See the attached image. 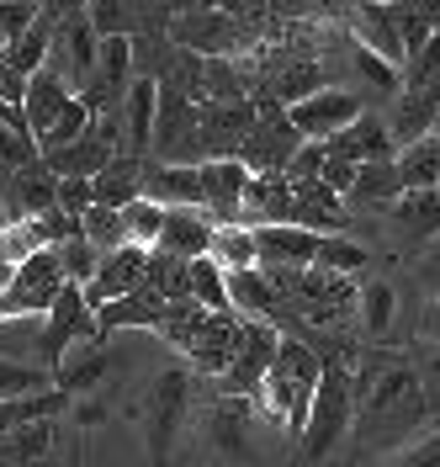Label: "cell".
Wrapping results in <instances>:
<instances>
[{"label": "cell", "instance_id": "cell-1", "mask_svg": "<svg viewBox=\"0 0 440 467\" xmlns=\"http://www.w3.org/2000/svg\"><path fill=\"white\" fill-rule=\"evenodd\" d=\"M425 382L409 361H372L355 378V425L361 451H404L425 431Z\"/></svg>", "mask_w": 440, "mask_h": 467}, {"label": "cell", "instance_id": "cell-2", "mask_svg": "<svg viewBox=\"0 0 440 467\" xmlns=\"http://www.w3.org/2000/svg\"><path fill=\"white\" fill-rule=\"evenodd\" d=\"M302 346H313V356L323 361L308 425L297 436V462L313 467L323 457H334L345 446V436L355 431V346L340 340V335H334V346H323V340H302Z\"/></svg>", "mask_w": 440, "mask_h": 467}, {"label": "cell", "instance_id": "cell-3", "mask_svg": "<svg viewBox=\"0 0 440 467\" xmlns=\"http://www.w3.org/2000/svg\"><path fill=\"white\" fill-rule=\"evenodd\" d=\"M319 378H323V361L313 356V346H302L297 335H281V350H276L261 393L250 404L297 446L302 425H308V409H313V393H319Z\"/></svg>", "mask_w": 440, "mask_h": 467}, {"label": "cell", "instance_id": "cell-4", "mask_svg": "<svg viewBox=\"0 0 440 467\" xmlns=\"http://www.w3.org/2000/svg\"><path fill=\"white\" fill-rule=\"evenodd\" d=\"M80 340H101V329H96V314L86 308V292L75 287V282H64V292L54 297V308L43 314V335H37V367L59 372V361L69 356V346H80Z\"/></svg>", "mask_w": 440, "mask_h": 467}, {"label": "cell", "instance_id": "cell-5", "mask_svg": "<svg viewBox=\"0 0 440 467\" xmlns=\"http://www.w3.org/2000/svg\"><path fill=\"white\" fill-rule=\"evenodd\" d=\"M186 404H191V372L186 367H165L154 388H148V462L165 467L170 462V446H176V431L180 420H186Z\"/></svg>", "mask_w": 440, "mask_h": 467}, {"label": "cell", "instance_id": "cell-6", "mask_svg": "<svg viewBox=\"0 0 440 467\" xmlns=\"http://www.w3.org/2000/svg\"><path fill=\"white\" fill-rule=\"evenodd\" d=\"M255 107H261V117H255V133L239 144L234 160H239L250 175H281L302 139H297L292 122H287V107H276L271 96H255Z\"/></svg>", "mask_w": 440, "mask_h": 467}, {"label": "cell", "instance_id": "cell-7", "mask_svg": "<svg viewBox=\"0 0 440 467\" xmlns=\"http://www.w3.org/2000/svg\"><path fill=\"white\" fill-rule=\"evenodd\" d=\"M96 58H101V37L90 27L86 5H69L64 11V27H54V48H48V64L43 69H54L64 86L80 96L90 86V75H96Z\"/></svg>", "mask_w": 440, "mask_h": 467}, {"label": "cell", "instance_id": "cell-8", "mask_svg": "<svg viewBox=\"0 0 440 467\" xmlns=\"http://www.w3.org/2000/svg\"><path fill=\"white\" fill-rule=\"evenodd\" d=\"M276 350H281V329H276V324L244 319L239 350H234V361H229V372L218 378V393H223V399H255L265 372H271V361H276Z\"/></svg>", "mask_w": 440, "mask_h": 467}, {"label": "cell", "instance_id": "cell-9", "mask_svg": "<svg viewBox=\"0 0 440 467\" xmlns=\"http://www.w3.org/2000/svg\"><path fill=\"white\" fill-rule=\"evenodd\" d=\"M361 112H366V107H361V96H355V90L323 86L319 96H308V101L287 107V122H292V133L302 139V144H329V139H334V133H345Z\"/></svg>", "mask_w": 440, "mask_h": 467}, {"label": "cell", "instance_id": "cell-10", "mask_svg": "<svg viewBox=\"0 0 440 467\" xmlns=\"http://www.w3.org/2000/svg\"><path fill=\"white\" fill-rule=\"evenodd\" d=\"M255 101H234V107H197V139H202L207 160H234L239 144L255 133Z\"/></svg>", "mask_w": 440, "mask_h": 467}, {"label": "cell", "instance_id": "cell-11", "mask_svg": "<svg viewBox=\"0 0 440 467\" xmlns=\"http://www.w3.org/2000/svg\"><path fill=\"white\" fill-rule=\"evenodd\" d=\"M144 271H148V250H138V244H122V250H112V255H101L96 282L80 287L86 292V308L96 314V308H107V303L133 297V292L144 287Z\"/></svg>", "mask_w": 440, "mask_h": 467}, {"label": "cell", "instance_id": "cell-12", "mask_svg": "<svg viewBox=\"0 0 440 467\" xmlns=\"http://www.w3.org/2000/svg\"><path fill=\"white\" fill-rule=\"evenodd\" d=\"M351 43L377 54L387 69H409V48L398 37V22H393V5H351Z\"/></svg>", "mask_w": 440, "mask_h": 467}, {"label": "cell", "instance_id": "cell-13", "mask_svg": "<svg viewBox=\"0 0 440 467\" xmlns=\"http://www.w3.org/2000/svg\"><path fill=\"white\" fill-rule=\"evenodd\" d=\"M154 112H159V80H144V75H133V86H128V101H122V149L128 160H144L154 154Z\"/></svg>", "mask_w": 440, "mask_h": 467}, {"label": "cell", "instance_id": "cell-14", "mask_svg": "<svg viewBox=\"0 0 440 467\" xmlns=\"http://www.w3.org/2000/svg\"><path fill=\"white\" fill-rule=\"evenodd\" d=\"M435 112H440V86H430V90L404 86L398 90V96H393V112L382 117L393 149H409V144H419V139H430V133H435Z\"/></svg>", "mask_w": 440, "mask_h": 467}, {"label": "cell", "instance_id": "cell-15", "mask_svg": "<svg viewBox=\"0 0 440 467\" xmlns=\"http://www.w3.org/2000/svg\"><path fill=\"white\" fill-rule=\"evenodd\" d=\"M239 335H244V319L239 314H207L197 324V335H191V346H186L191 367L207 372V378H223L229 361H234V350H239Z\"/></svg>", "mask_w": 440, "mask_h": 467}, {"label": "cell", "instance_id": "cell-16", "mask_svg": "<svg viewBox=\"0 0 440 467\" xmlns=\"http://www.w3.org/2000/svg\"><path fill=\"white\" fill-rule=\"evenodd\" d=\"M292 223V186L287 175H250V192L239 202V229H281Z\"/></svg>", "mask_w": 440, "mask_h": 467}, {"label": "cell", "instance_id": "cell-17", "mask_svg": "<svg viewBox=\"0 0 440 467\" xmlns=\"http://www.w3.org/2000/svg\"><path fill=\"white\" fill-rule=\"evenodd\" d=\"M292 229L319 234V239L345 234V197H340V192H329L323 181L292 186Z\"/></svg>", "mask_w": 440, "mask_h": 467}, {"label": "cell", "instance_id": "cell-18", "mask_svg": "<svg viewBox=\"0 0 440 467\" xmlns=\"http://www.w3.org/2000/svg\"><path fill=\"white\" fill-rule=\"evenodd\" d=\"M144 197L159 207H202L207 213V192H202V165H144Z\"/></svg>", "mask_w": 440, "mask_h": 467}, {"label": "cell", "instance_id": "cell-19", "mask_svg": "<svg viewBox=\"0 0 440 467\" xmlns=\"http://www.w3.org/2000/svg\"><path fill=\"white\" fill-rule=\"evenodd\" d=\"M212 218H207L202 207H165V234H159V244L154 250H165V255H176V261H202L207 250H212Z\"/></svg>", "mask_w": 440, "mask_h": 467}, {"label": "cell", "instance_id": "cell-20", "mask_svg": "<svg viewBox=\"0 0 440 467\" xmlns=\"http://www.w3.org/2000/svg\"><path fill=\"white\" fill-rule=\"evenodd\" d=\"M202 192H207V218L212 223H239V202L250 192V171L239 160H207Z\"/></svg>", "mask_w": 440, "mask_h": 467}, {"label": "cell", "instance_id": "cell-21", "mask_svg": "<svg viewBox=\"0 0 440 467\" xmlns=\"http://www.w3.org/2000/svg\"><path fill=\"white\" fill-rule=\"evenodd\" d=\"M323 149H329V160H345V165H372V160H393L398 154L377 112H361L345 133H334Z\"/></svg>", "mask_w": 440, "mask_h": 467}, {"label": "cell", "instance_id": "cell-22", "mask_svg": "<svg viewBox=\"0 0 440 467\" xmlns=\"http://www.w3.org/2000/svg\"><path fill=\"white\" fill-rule=\"evenodd\" d=\"M75 101V90L64 86L54 69H37L27 80V96H22V117H27V133H32V144H43V133L54 128L64 117V107Z\"/></svg>", "mask_w": 440, "mask_h": 467}, {"label": "cell", "instance_id": "cell-23", "mask_svg": "<svg viewBox=\"0 0 440 467\" xmlns=\"http://www.w3.org/2000/svg\"><path fill=\"white\" fill-rule=\"evenodd\" d=\"M387 218H393V234L398 239L430 250L440 239V192H404L398 202L387 207Z\"/></svg>", "mask_w": 440, "mask_h": 467}, {"label": "cell", "instance_id": "cell-24", "mask_svg": "<svg viewBox=\"0 0 440 467\" xmlns=\"http://www.w3.org/2000/svg\"><path fill=\"white\" fill-rule=\"evenodd\" d=\"M5 202H11V218H48L59 207V181L43 171V160H32L27 171L5 181Z\"/></svg>", "mask_w": 440, "mask_h": 467}, {"label": "cell", "instance_id": "cell-25", "mask_svg": "<svg viewBox=\"0 0 440 467\" xmlns=\"http://www.w3.org/2000/svg\"><path fill=\"white\" fill-rule=\"evenodd\" d=\"M255 250H261V265L308 271L313 255H319V234H302V229H292V223H281V229H255Z\"/></svg>", "mask_w": 440, "mask_h": 467}, {"label": "cell", "instance_id": "cell-26", "mask_svg": "<svg viewBox=\"0 0 440 467\" xmlns=\"http://www.w3.org/2000/svg\"><path fill=\"white\" fill-rule=\"evenodd\" d=\"M90 197H96V207H112V213H122L128 202H138L144 197V160L118 154L107 171L90 181Z\"/></svg>", "mask_w": 440, "mask_h": 467}, {"label": "cell", "instance_id": "cell-27", "mask_svg": "<svg viewBox=\"0 0 440 467\" xmlns=\"http://www.w3.org/2000/svg\"><path fill=\"white\" fill-rule=\"evenodd\" d=\"M107 372V350L101 340H80V346H69V356L59 361V372H54V388H59L64 399H80L86 388H96Z\"/></svg>", "mask_w": 440, "mask_h": 467}, {"label": "cell", "instance_id": "cell-28", "mask_svg": "<svg viewBox=\"0 0 440 467\" xmlns=\"http://www.w3.org/2000/svg\"><path fill=\"white\" fill-rule=\"evenodd\" d=\"M159 319H165V303L148 287H138L133 297H122V303L96 308V329H101V335H107V329H159Z\"/></svg>", "mask_w": 440, "mask_h": 467}, {"label": "cell", "instance_id": "cell-29", "mask_svg": "<svg viewBox=\"0 0 440 467\" xmlns=\"http://www.w3.org/2000/svg\"><path fill=\"white\" fill-rule=\"evenodd\" d=\"M398 160V154H393ZM393 160H372L355 171V186H351V202L372 207V213H387V207L404 197V181H398V165Z\"/></svg>", "mask_w": 440, "mask_h": 467}, {"label": "cell", "instance_id": "cell-30", "mask_svg": "<svg viewBox=\"0 0 440 467\" xmlns=\"http://www.w3.org/2000/svg\"><path fill=\"white\" fill-rule=\"evenodd\" d=\"M207 261L218 265L223 276H239V271H255L261 265V250H255V234L239 229V223H218L212 229V250H207Z\"/></svg>", "mask_w": 440, "mask_h": 467}, {"label": "cell", "instance_id": "cell-31", "mask_svg": "<svg viewBox=\"0 0 440 467\" xmlns=\"http://www.w3.org/2000/svg\"><path fill=\"white\" fill-rule=\"evenodd\" d=\"M250 420H255V404L250 399H218L212 404V441L234 462H244V451H250Z\"/></svg>", "mask_w": 440, "mask_h": 467}, {"label": "cell", "instance_id": "cell-32", "mask_svg": "<svg viewBox=\"0 0 440 467\" xmlns=\"http://www.w3.org/2000/svg\"><path fill=\"white\" fill-rule=\"evenodd\" d=\"M48 451H54V420H37V425L0 436V467H37L48 462Z\"/></svg>", "mask_w": 440, "mask_h": 467}, {"label": "cell", "instance_id": "cell-33", "mask_svg": "<svg viewBox=\"0 0 440 467\" xmlns=\"http://www.w3.org/2000/svg\"><path fill=\"white\" fill-rule=\"evenodd\" d=\"M398 181H404V192H435L440 186V133L430 139H419V144L398 149Z\"/></svg>", "mask_w": 440, "mask_h": 467}, {"label": "cell", "instance_id": "cell-34", "mask_svg": "<svg viewBox=\"0 0 440 467\" xmlns=\"http://www.w3.org/2000/svg\"><path fill=\"white\" fill-rule=\"evenodd\" d=\"M186 287H191V303L197 308H207V314H234L229 308V276L207 261V255L186 265Z\"/></svg>", "mask_w": 440, "mask_h": 467}, {"label": "cell", "instance_id": "cell-35", "mask_svg": "<svg viewBox=\"0 0 440 467\" xmlns=\"http://www.w3.org/2000/svg\"><path fill=\"white\" fill-rule=\"evenodd\" d=\"M54 388V372L48 367H37V361H5L0 356V404H11V399H37V393H48Z\"/></svg>", "mask_w": 440, "mask_h": 467}, {"label": "cell", "instance_id": "cell-36", "mask_svg": "<svg viewBox=\"0 0 440 467\" xmlns=\"http://www.w3.org/2000/svg\"><path fill=\"white\" fill-rule=\"evenodd\" d=\"M144 287L154 292L159 303H180V297H191V287H186V261H176V255H165V250H148Z\"/></svg>", "mask_w": 440, "mask_h": 467}, {"label": "cell", "instance_id": "cell-37", "mask_svg": "<svg viewBox=\"0 0 440 467\" xmlns=\"http://www.w3.org/2000/svg\"><path fill=\"white\" fill-rule=\"evenodd\" d=\"M54 261H59L64 282H75V287H90L96 282V271H101V250L90 244V239H64V244H54Z\"/></svg>", "mask_w": 440, "mask_h": 467}, {"label": "cell", "instance_id": "cell-38", "mask_svg": "<svg viewBox=\"0 0 440 467\" xmlns=\"http://www.w3.org/2000/svg\"><path fill=\"white\" fill-rule=\"evenodd\" d=\"M90 27L101 43H118V37H138V5H118V0H96L86 5Z\"/></svg>", "mask_w": 440, "mask_h": 467}, {"label": "cell", "instance_id": "cell-39", "mask_svg": "<svg viewBox=\"0 0 440 467\" xmlns=\"http://www.w3.org/2000/svg\"><path fill=\"white\" fill-rule=\"evenodd\" d=\"M80 239H90L101 255H112L128 244V223H122V213L112 207H86V218H80Z\"/></svg>", "mask_w": 440, "mask_h": 467}, {"label": "cell", "instance_id": "cell-40", "mask_svg": "<svg viewBox=\"0 0 440 467\" xmlns=\"http://www.w3.org/2000/svg\"><path fill=\"white\" fill-rule=\"evenodd\" d=\"M90 122H96V112H90L86 101L75 96V101L64 107V117H59V122H54V128L43 133V144H37V154H59V149H69L75 139H86V133H90Z\"/></svg>", "mask_w": 440, "mask_h": 467}, {"label": "cell", "instance_id": "cell-41", "mask_svg": "<svg viewBox=\"0 0 440 467\" xmlns=\"http://www.w3.org/2000/svg\"><path fill=\"white\" fill-rule=\"evenodd\" d=\"M122 223H128V244H138V250H154L159 244V234H165V207L138 197V202L122 207Z\"/></svg>", "mask_w": 440, "mask_h": 467}, {"label": "cell", "instance_id": "cell-42", "mask_svg": "<svg viewBox=\"0 0 440 467\" xmlns=\"http://www.w3.org/2000/svg\"><path fill=\"white\" fill-rule=\"evenodd\" d=\"M355 303H361V319H355V324H361L372 340L393 329V308H398V297H393V287H387V282H366Z\"/></svg>", "mask_w": 440, "mask_h": 467}, {"label": "cell", "instance_id": "cell-43", "mask_svg": "<svg viewBox=\"0 0 440 467\" xmlns=\"http://www.w3.org/2000/svg\"><path fill=\"white\" fill-rule=\"evenodd\" d=\"M393 22H398V37H404L409 58H419L425 43L435 37V5H393Z\"/></svg>", "mask_w": 440, "mask_h": 467}, {"label": "cell", "instance_id": "cell-44", "mask_svg": "<svg viewBox=\"0 0 440 467\" xmlns=\"http://www.w3.org/2000/svg\"><path fill=\"white\" fill-rule=\"evenodd\" d=\"M319 271H334V276H355L361 265H366V250L345 239V234H334V239H319V255H313Z\"/></svg>", "mask_w": 440, "mask_h": 467}, {"label": "cell", "instance_id": "cell-45", "mask_svg": "<svg viewBox=\"0 0 440 467\" xmlns=\"http://www.w3.org/2000/svg\"><path fill=\"white\" fill-rule=\"evenodd\" d=\"M202 319H207V308H197L191 297H180V303H165V319H159V335H165V340H170L176 350H186Z\"/></svg>", "mask_w": 440, "mask_h": 467}, {"label": "cell", "instance_id": "cell-46", "mask_svg": "<svg viewBox=\"0 0 440 467\" xmlns=\"http://www.w3.org/2000/svg\"><path fill=\"white\" fill-rule=\"evenodd\" d=\"M37 16H43V5H32V0H5V5H0V43L16 48V43L37 27Z\"/></svg>", "mask_w": 440, "mask_h": 467}, {"label": "cell", "instance_id": "cell-47", "mask_svg": "<svg viewBox=\"0 0 440 467\" xmlns=\"http://www.w3.org/2000/svg\"><path fill=\"white\" fill-rule=\"evenodd\" d=\"M382 467H440V431H425V436H414L404 451H393Z\"/></svg>", "mask_w": 440, "mask_h": 467}, {"label": "cell", "instance_id": "cell-48", "mask_svg": "<svg viewBox=\"0 0 440 467\" xmlns=\"http://www.w3.org/2000/svg\"><path fill=\"white\" fill-rule=\"evenodd\" d=\"M323 160H329V149L323 144H297V154L287 160V186H308V181H319L323 175Z\"/></svg>", "mask_w": 440, "mask_h": 467}, {"label": "cell", "instance_id": "cell-49", "mask_svg": "<svg viewBox=\"0 0 440 467\" xmlns=\"http://www.w3.org/2000/svg\"><path fill=\"white\" fill-rule=\"evenodd\" d=\"M86 207H96V197H90V181H59V213L64 218H86Z\"/></svg>", "mask_w": 440, "mask_h": 467}, {"label": "cell", "instance_id": "cell-50", "mask_svg": "<svg viewBox=\"0 0 440 467\" xmlns=\"http://www.w3.org/2000/svg\"><path fill=\"white\" fill-rule=\"evenodd\" d=\"M419 276H425V287H435V297H440V239L425 250V261H419Z\"/></svg>", "mask_w": 440, "mask_h": 467}, {"label": "cell", "instance_id": "cell-51", "mask_svg": "<svg viewBox=\"0 0 440 467\" xmlns=\"http://www.w3.org/2000/svg\"><path fill=\"white\" fill-rule=\"evenodd\" d=\"M75 414H80V420H86V425H96V420H101V404H96V399H90V404H80V409H75Z\"/></svg>", "mask_w": 440, "mask_h": 467}, {"label": "cell", "instance_id": "cell-52", "mask_svg": "<svg viewBox=\"0 0 440 467\" xmlns=\"http://www.w3.org/2000/svg\"><path fill=\"white\" fill-rule=\"evenodd\" d=\"M425 329H430V335H440V297L430 303V314H425Z\"/></svg>", "mask_w": 440, "mask_h": 467}, {"label": "cell", "instance_id": "cell-53", "mask_svg": "<svg viewBox=\"0 0 440 467\" xmlns=\"http://www.w3.org/2000/svg\"><path fill=\"white\" fill-rule=\"evenodd\" d=\"M425 382H440V356H430V361H425Z\"/></svg>", "mask_w": 440, "mask_h": 467}, {"label": "cell", "instance_id": "cell-54", "mask_svg": "<svg viewBox=\"0 0 440 467\" xmlns=\"http://www.w3.org/2000/svg\"><path fill=\"white\" fill-rule=\"evenodd\" d=\"M435 133H440V112H435Z\"/></svg>", "mask_w": 440, "mask_h": 467}, {"label": "cell", "instance_id": "cell-55", "mask_svg": "<svg viewBox=\"0 0 440 467\" xmlns=\"http://www.w3.org/2000/svg\"><path fill=\"white\" fill-rule=\"evenodd\" d=\"M0 223H5V218H0Z\"/></svg>", "mask_w": 440, "mask_h": 467}, {"label": "cell", "instance_id": "cell-56", "mask_svg": "<svg viewBox=\"0 0 440 467\" xmlns=\"http://www.w3.org/2000/svg\"><path fill=\"white\" fill-rule=\"evenodd\" d=\"M435 192H440V186H435Z\"/></svg>", "mask_w": 440, "mask_h": 467}]
</instances>
